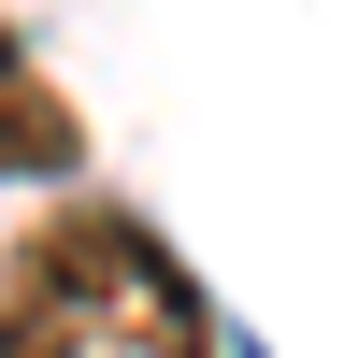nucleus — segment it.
Masks as SVG:
<instances>
[{
  "instance_id": "1",
  "label": "nucleus",
  "mask_w": 358,
  "mask_h": 358,
  "mask_svg": "<svg viewBox=\"0 0 358 358\" xmlns=\"http://www.w3.org/2000/svg\"><path fill=\"white\" fill-rule=\"evenodd\" d=\"M0 358H215V315L158 229L72 201L0 258Z\"/></svg>"
},
{
  "instance_id": "2",
  "label": "nucleus",
  "mask_w": 358,
  "mask_h": 358,
  "mask_svg": "<svg viewBox=\"0 0 358 358\" xmlns=\"http://www.w3.org/2000/svg\"><path fill=\"white\" fill-rule=\"evenodd\" d=\"M72 101H57V86H43V57H29V43H0V172H72Z\"/></svg>"
}]
</instances>
